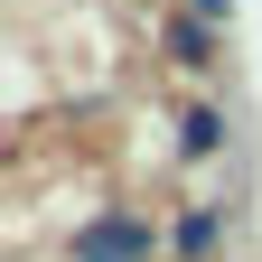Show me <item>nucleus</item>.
I'll list each match as a JSON object with an SVG mask.
<instances>
[{
	"label": "nucleus",
	"mask_w": 262,
	"mask_h": 262,
	"mask_svg": "<svg viewBox=\"0 0 262 262\" xmlns=\"http://www.w3.org/2000/svg\"><path fill=\"white\" fill-rule=\"evenodd\" d=\"M75 262H159V225L131 206H103L94 225H75Z\"/></svg>",
	"instance_id": "1"
},
{
	"label": "nucleus",
	"mask_w": 262,
	"mask_h": 262,
	"mask_svg": "<svg viewBox=\"0 0 262 262\" xmlns=\"http://www.w3.org/2000/svg\"><path fill=\"white\" fill-rule=\"evenodd\" d=\"M169 56L187 66V75H215V19H196V10L169 19Z\"/></svg>",
	"instance_id": "2"
},
{
	"label": "nucleus",
	"mask_w": 262,
	"mask_h": 262,
	"mask_svg": "<svg viewBox=\"0 0 262 262\" xmlns=\"http://www.w3.org/2000/svg\"><path fill=\"white\" fill-rule=\"evenodd\" d=\"M169 244H178V253H187V262H206V253H215V244H225V206H187V215H178V225H169Z\"/></svg>",
	"instance_id": "3"
},
{
	"label": "nucleus",
	"mask_w": 262,
	"mask_h": 262,
	"mask_svg": "<svg viewBox=\"0 0 262 262\" xmlns=\"http://www.w3.org/2000/svg\"><path fill=\"white\" fill-rule=\"evenodd\" d=\"M225 141H234V131H225V113H187V131H178V150H187V159H215Z\"/></svg>",
	"instance_id": "4"
},
{
	"label": "nucleus",
	"mask_w": 262,
	"mask_h": 262,
	"mask_svg": "<svg viewBox=\"0 0 262 262\" xmlns=\"http://www.w3.org/2000/svg\"><path fill=\"white\" fill-rule=\"evenodd\" d=\"M187 10H196V19H215V28H225V19H234V0H187Z\"/></svg>",
	"instance_id": "5"
}]
</instances>
